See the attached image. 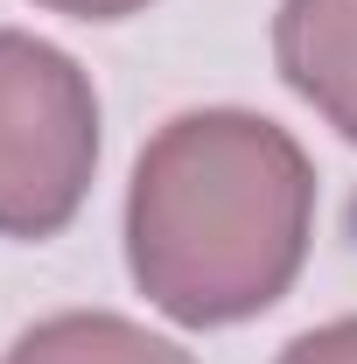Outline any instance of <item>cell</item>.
I'll return each instance as SVG.
<instances>
[{
  "mask_svg": "<svg viewBox=\"0 0 357 364\" xmlns=\"http://www.w3.org/2000/svg\"><path fill=\"white\" fill-rule=\"evenodd\" d=\"M49 14H70V21H127L140 7H154V0H36Z\"/></svg>",
  "mask_w": 357,
  "mask_h": 364,
  "instance_id": "cell-6",
  "label": "cell"
},
{
  "mask_svg": "<svg viewBox=\"0 0 357 364\" xmlns=\"http://www.w3.org/2000/svg\"><path fill=\"white\" fill-rule=\"evenodd\" d=\"M0 364H196V358L134 316L63 309V316H43L36 329H21Z\"/></svg>",
  "mask_w": 357,
  "mask_h": 364,
  "instance_id": "cell-4",
  "label": "cell"
},
{
  "mask_svg": "<svg viewBox=\"0 0 357 364\" xmlns=\"http://www.w3.org/2000/svg\"><path fill=\"white\" fill-rule=\"evenodd\" d=\"M273 70L322 127L357 147V0H280Z\"/></svg>",
  "mask_w": 357,
  "mask_h": 364,
  "instance_id": "cell-3",
  "label": "cell"
},
{
  "mask_svg": "<svg viewBox=\"0 0 357 364\" xmlns=\"http://www.w3.org/2000/svg\"><path fill=\"white\" fill-rule=\"evenodd\" d=\"M98 176V91L70 49L0 28V238H56Z\"/></svg>",
  "mask_w": 357,
  "mask_h": 364,
  "instance_id": "cell-2",
  "label": "cell"
},
{
  "mask_svg": "<svg viewBox=\"0 0 357 364\" xmlns=\"http://www.w3.org/2000/svg\"><path fill=\"white\" fill-rule=\"evenodd\" d=\"M273 364H357V316H336V322L302 329Z\"/></svg>",
  "mask_w": 357,
  "mask_h": 364,
  "instance_id": "cell-5",
  "label": "cell"
},
{
  "mask_svg": "<svg viewBox=\"0 0 357 364\" xmlns=\"http://www.w3.org/2000/svg\"><path fill=\"white\" fill-rule=\"evenodd\" d=\"M315 245V161L267 112H176L127 182V273L182 329L267 316Z\"/></svg>",
  "mask_w": 357,
  "mask_h": 364,
  "instance_id": "cell-1",
  "label": "cell"
}]
</instances>
